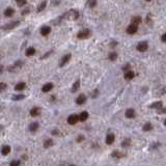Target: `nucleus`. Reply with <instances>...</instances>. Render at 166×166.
Here are the masks:
<instances>
[{
	"label": "nucleus",
	"instance_id": "nucleus-3",
	"mask_svg": "<svg viewBox=\"0 0 166 166\" xmlns=\"http://www.w3.org/2000/svg\"><path fill=\"white\" fill-rule=\"evenodd\" d=\"M19 24H20L19 21H15V22H12V23H7L6 25L0 27V28H2L3 30H10V29H14L15 27H17Z\"/></svg>",
	"mask_w": 166,
	"mask_h": 166
},
{
	"label": "nucleus",
	"instance_id": "nucleus-21",
	"mask_svg": "<svg viewBox=\"0 0 166 166\" xmlns=\"http://www.w3.org/2000/svg\"><path fill=\"white\" fill-rule=\"evenodd\" d=\"M87 118H88V112L83 111V112L80 113V115H79V120H81V121H85Z\"/></svg>",
	"mask_w": 166,
	"mask_h": 166
},
{
	"label": "nucleus",
	"instance_id": "nucleus-15",
	"mask_svg": "<svg viewBox=\"0 0 166 166\" xmlns=\"http://www.w3.org/2000/svg\"><path fill=\"white\" fill-rule=\"evenodd\" d=\"M125 115H126V117H128V118H133V117L135 116V111H134V109H127Z\"/></svg>",
	"mask_w": 166,
	"mask_h": 166
},
{
	"label": "nucleus",
	"instance_id": "nucleus-35",
	"mask_svg": "<svg viewBox=\"0 0 166 166\" xmlns=\"http://www.w3.org/2000/svg\"><path fill=\"white\" fill-rule=\"evenodd\" d=\"M83 139H84V136L80 135V136L77 137V142H81V141H83Z\"/></svg>",
	"mask_w": 166,
	"mask_h": 166
},
{
	"label": "nucleus",
	"instance_id": "nucleus-23",
	"mask_svg": "<svg viewBox=\"0 0 166 166\" xmlns=\"http://www.w3.org/2000/svg\"><path fill=\"white\" fill-rule=\"evenodd\" d=\"M162 106H163L162 102L159 101V102H155V103H153V104L151 105V108H153V109H158V108H161Z\"/></svg>",
	"mask_w": 166,
	"mask_h": 166
},
{
	"label": "nucleus",
	"instance_id": "nucleus-19",
	"mask_svg": "<svg viewBox=\"0 0 166 166\" xmlns=\"http://www.w3.org/2000/svg\"><path fill=\"white\" fill-rule=\"evenodd\" d=\"M10 153V146L9 145H4L2 146L1 149V154L3 155V156H6V155H8Z\"/></svg>",
	"mask_w": 166,
	"mask_h": 166
},
{
	"label": "nucleus",
	"instance_id": "nucleus-6",
	"mask_svg": "<svg viewBox=\"0 0 166 166\" xmlns=\"http://www.w3.org/2000/svg\"><path fill=\"white\" fill-rule=\"evenodd\" d=\"M30 115H31L32 117L40 116V115H41V108H40V107H33V108L30 110Z\"/></svg>",
	"mask_w": 166,
	"mask_h": 166
},
{
	"label": "nucleus",
	"instance_id": "nucleus-17",
	"mask_svg": "<svg viewBox=\"0 0 166 166\" xmlns=\"http://www.w3.org/2000/svg\"><path fill=\"white\" fill-rule=\"evenodd\" d=\"M114 139H115V136L113 134H108L106 137V143L107 144H112L114 142Z\"/></svg>",
	"mask_w": 166,
	"mask_h": 166
},
{
	"label": "nucleus",
	"instance_id": "nucleus-24",
	"mask_svg": "<svg viewBox=\"0 0 166 166\" xmlns=\"http://www.w3.org/2000/svg\"><path fill=\"white\" fill-rule=\"evenodd\" d=\"M46 5H47V1H42L40 3V5L38 6V12L40 13V12H42V10H44L45 7H46Z\"/></svg>",
	"mask_w": 166,
	"mask_h": 166
},
{
	"label": "nucleus",
	"instance_id": "nucleus-7",
	"mask_svg": "<svg viewBox=\"0 0 166 166\" xmlns=\"http://www.w3.org/2000/svg\"><path fill=\"white\" fill-rule=\"evenodd\" d=\"M137 29H138V26L137 25H134V24H130L127 28V32L129 34H134V33L137 32Z\"/></svg>",
	"mask_w": 166,
	"mask_h": 166
},
{
	"label": "nucleus",
	"instance_id": "nucleus-39",
	"mask_svg": "<svg viewBox=\"0 0 166 166\" xmlns=\"http://www.w3.org/2000/svg\"><path fill=\"white\" fill-rule=\"evenodd\" d=\"M158 112H159V113H166V108H162V109H160Z\"/></svg>",
	"mask_w": 166,
	"mask_h": 166
},
{
	"label": "nucleus",
	"instance_id": "nucleus-37",
	"mask_svg": "<svg viewBox=\"0 0 166 166\" xmlns=\"http://www.w3.org/2000/svg\"><path fill=\"white\" fill-rule=\"evenodd\" d=\"M98 94H99V91H98V89H96V90L91 94V97H93V98H96V97L98 96Z\"/></svg>",
	"mask_w": 166,
	"mask_h": 166
},
{
	"label": "nucleus",
	"instance_id": "nucleus-18",
	"mask_svg": "<svg viewBox=\"0 0 166 166\" xmlns=\"http://www.w3.org/2000/svg\"><path fill=\"white\" fill-rule=\"evenodd\" d=\"M134 76H135L134 72H132V71H127V72L125 73V79H126V80H131V79L134 78Z\"/></svg>",
	"mask_w": 166,
	"mask_h": 166
},
{
	"label": "nucleus",
	"instance_id": "nucleus-43",
	"mask_svg": "<svg viewBox=\"0 0 166 166\" xmlns=\"http://www.w3.org/2000/svg\"><path fill=\"white\" fill-rule=\"evenodd\" d=\"M55 100V97H51V101H54Z\"/></svg>",
	"mask_w": 166,
	"mask_h": 166
},
{
	"label": "nucleus",
	"instance_id": "nucleus-10",
	"mask_svg": "<svg viewBox=\"0 0 166 166\" xmlns=\"http://www.w3.org/2000/svg\"><path fill=\"white\" fill-rule=\"evenodd\" d=\"M71 57H72V55H71V54H66V55H64V56L61 58L60 62H59V66H63L65 63H68L69 60L71 59Z\"/></svg>",
	"mask_w": 166,
	"mask_h": 166
},
{
	"label": "nucleus",
	"instance_id": "nucleus-1",
	"mask_svg": "<svg viewBox=\"0 0 166 166\" xmlns=\"http://www.w3.org/2000/svg\"><path fill=\"white\" fill-rule=\"evenodd\" d=\"M63 18H66L69 20H76L79 18V12L76 9H71L69 13H66L65 15H63Z\"/></svg>",
	"mask_w": 166,
	"mask_h": 166
},
{
	"label": "nucleus",
	"instance_id": "nucleus-41",
	"mask_svg": "<svg viewBox=\"0 0 166 166\" xmlns=\"http://www.w3.org/2000/svg\"><path fill=\"white\" fill-rule=\"evenodd\" d=\"M2 71H3V65H1V64H0V74L2 73Z\"/></svg>",
	"mask_w": 166,
	"mask_h": 166
},
{
	"label": "nucleus",
	"instance_id": "nucleus-8",
	"mask_svg": "<svg viewBox=\"0 0 166 166\" xmlns=\"http://www.w3.org/2000/svg\"><path fill=\"white\" fill-rule=\"evenodd\" d=\"M50 32H51V27L50 26H43L41 28V34L43 36H47Z\"/></svg>",
	"mask_w": 166,
	"mask_h": 166
},
{
	"label": "nucleus",
	"instance_id": "nucleus-29",
	"mask_svg": "<svg viewBox=\"0 0 166 166\" xmlns=\"http://www.w3.org/2000/svg\"><path fill=\"white\" fill-rule=\"evenodd\" d=\"M117 58V53L116 52H111L109 54V59L110 60H115Z\"/></svg>",
	"mask_w": 166,
	"mask_h": 166
},
{
	"label": "nucleus",
	"instance_id": "nucleus-20",
	"mask_svg": "<svg viewBox=\"0 0 166 166\" xmlns=\"http://www.w3.org/2000/svg\"><path fill=\"white\" fill-rule=\"evenodd\" d=\"M53 144H54V142H53L52 139H47V140H45V142H44V147H45V149H49Z\"/></svg>",
	"mask_w": 166,
	"mask_h": 166
},
{
	"label": "nucleus",
	"instance_id": "nucleus-42",
	"mask_svg": "<svg viewBox=\"0 0 166 166\" xmlns=\"http://www.w3.org/2000/svg\"><path fill=\"white\" fill-rule=\"evenodd\" d=\"M129 68H130V65H129V64H127V66H126V68H125L124 70H125V71H127V70H128Z\"/></svg>",
	"mask_w": 166,
	"mask_h": 166
},
{
	"label": "nucleus",
	"instance_id": "nucleus-13",
	"mask_svg": "<svg viewBox=\"0 0 166 166\" xmlns=\"http://www.w3.org/2000/svg\"><path fill=\"white\" fill-rule=\"evenodd\" d=\"M39 128H40L39 123H31V124L29 125V131L32 132V133H35V132L39 130Z\"/></svg>",
	"mask_w": 166,
	"mask_h": 166
},
{
	"label": "nucleus",
	"instance_id": "nucleus-26",
	"mask_svg": "<svg viewBox=\"0 0 166 166\" xmlns=\"http://www.w3.org/2000/svg\"><path fill=\"white\" fill-rule=\"evenodd\" d=\"M25 99V95H15L13 96V100L14 101H20V100Z\"/></svg>",
	"mask_w": 166,
	"mask_h": 166
},
{
	"label": "nucleus",
	"instance_id": "nucleus-12",
	"mask_svg": "<svg viewBox=\"0 0 166 166\" xmlns=\"http://www.w3.org/2000/svg\"><path fill=\"white\" fill-rule=\"evenodd\" d=\"M26 88V83L25 82H19L16 86H15V90L17 91H22Z\"/></svg>",
	"mask_w": 166,
	"mask_h": 166
},
{
	"label": "nucleus",
	"instance_id": "nucleus-27",
	"mask_svg": "<svg viewBox=\"0 0 166 166\" xmlns=\"http://www.w3.org/2000/svg\"><path fill=\"white\" fill-rule=\"evenodd\" d=\"M143 131H145V132H147V131H151V130H153V126H152V124L151 123H146L144 126H143Z\"/></svg>",
	"mask_w": 166,
	"mask_h": 166
},
{
	"label": "nucleus",
	"instance_id": "nucleus-9",
	"mask_svg": "<svg viewBox=\"0 0 166 166\" xmlns=\"http://www.w3.org/2000/svg\"><path fill=\"white\" fill-rule=\"evenodd\" d=\"M53 87H54L53 83H50V82H49V83H46L45 85L42 87V91H43V93H49L50 90L53 89Z\"/></svg>",
	"mask_w": 166,
	"mask_h": 166
},
{
	"label": "nucleus",
	"instance_id": "nucleus-45",
	"mask_svg": "<svg viewBox=\"0 0 166 166\" xmlns=\"http://www.w3.org/2000/svg\"><path fill=\"white\" fill-rule=\"evenodd\" d=\"M70 166H76V165H70Z\"/></svg>",
	"mask_w": 166,
	"mask_h": 166
},
{
	"label": "nucleus",
	"instance_id": "nucleus-28",
	"mask_svg": "<svg viewBox=\"0 0 166 166\" xmlns=\"http://www.w3.org/2000/svg\"><path fill=\"white\" fill-rule=\"evenodd\" d=\"M26 4H27V1H26V0H18V1H17V5H18L19 7L25 6Z\"/></svg>",
	"mask_w": 166,
	"mask_h": 166
},
{
	"label": "nucleus",
	"instance_id": "nucleus-5",
	"mask_svg": "<svg viewBox=\"0 0 166 166\" xmlns=\"http://www.w3.org/2000/svg\"><path fill=\"white\" fill-rule=\"evenodd\" d=\"M149 48V45H147V43L146 42H140L138 45H137V50L140 51V52H144L146 51Z\"/></svg>",
	"mask_w": 166,
	"mask_h": 166
},
{
	"label": "nucleus",
	"instance_id": "nucleus-25",
	"mask_svg": "<svg viewBox=\"0 0 166 166\" xmlns=\"http://www.w3.org/2000/svg\"><path fill=\"white\" fill-rule=\"evenodd\" d=\"M140 23H141V18L140 17H134L132 19V24L137 25V24H140Z\"/></svg>",
	"mask_w": 166,
	"mask_h": 166
},
{
	"label": "nucleus",
	"instance_id": "nucleus-33",
	"mask_svg": "<svg viewBox=\"0 0 166 166\" xmlns=\"http://www.w3.org/2000/svg\"><path fill=\"white\" fill-rule=\"evenodd\" d=\"M130 143H131V141L129 140V139H126L123 143H121V146H124V147H127V146H129L130 145Z\"/></svg>",
	"mask_w": 166,
	"mask_h": 166
},
{
	"label": "nucleus",
	"instance_id": "nucleus-31",
	"mask_svg": "<svg viewBox=\"0 0 166 166\" xmlns=\"http://www.w3.org/2000/svg\"><path fill=\"white\" fill-rule=\"evenodd\" d=\"M112 156L115 157V158H121V157H123V154L119 153V152H117V151H115V152L112 153Z\"/></svg>",
	"mask_w": 166,
	"mask_h": 166
},
{
	"label": "nucleus",
	"instance_id": "nucleus-30",
	"mask_svg": "<svg viewBox=\"0 0 166 166\" xmlns=\"http://www.w3.org/2000/svg\"><path fill=\"white\" fill-rule=\"evenodd\" d=\"M7 88V84L4 83V82H0V93H2L4 91L5 89Z\"/></svg>",
	"mask_w": 166,
	"mask_h": 166
},
{
	"label": "nucleus",
	"instance_id": "nucleus-4",
	"mask_svg": "<svg viewBox=\"0 0 166 166\" xmlns=\"http://www.w3.org/2000/svg\"><path fill=\"white\" fill-rule=\"evenodd\" d=\"M79 120V115H77V114H72L68 117V124L74 126L77 124V121Z\"/></svg>",
	"mask_w": 166,
	"mask_h": 166
},
{
	"label": "nucleus",
	"instance_id": "nucleus-22",
	"mask_svg": "<svg viewBox=\"0 0 166 166\" xmlns=\"http://www.w3.org/2000/svg\"><path fill=\"white\" fill-rule=\"evenodd\" d=\"M80 88V81L78 80V81H76L75 83H74V85L72 86V93H76L77 90H78Z\"/></svg>",
	"mask_w": 166,
	"mask_h": 166
},
{
	"label": "nucleus",
	"instance_id": "nucleus-14",
	"mask_svg": "<svg viewBox=\"0 0 166 166\" xmlns=\"http://www.w3.org/2000/svg\"><path fill=\"white\" fill-rule=\"evenodd\" d=\"M15 14V9L12 8V7H7L5 10H4V16L5 17H13Z\"/></svg>",
	"mask_w": 166,
	"mask_h": 166
},
{
	"label": "nucleus",
	"instance_id": "nucleus-11",
	"mask_svg": "<svg viewBox=\"0 0 166 166\" xmlns=\"http://www.w3.org/2000/svg\"><path fill=\"white\" fill-rule=\"evenodd\" d=\"M85 102H86L85 95H80V96H78V98L76 99V103L78 104V105H83Z\"/></svg>",
	"mask_w": 166,
	"mask_h": 166
},
{
	"label": "nucleus",
	"instance_id": "nucleus-44",
	"mask_svg": "<svg viewBox=\"0 0 166 166\" xmlns=\"http://www.w3.org/2000/svg\"><path fill=\"white\" fill-rule=\"evenodd\" d=\"M164 124H165V126H166V119H165V121H164Z\"/></svg>",
	"mask_w": 166,
	"mask_h": 166
},
{
	"label": "nucleus",
	"instance_id": "nucleus-38",
	"mask_svg": "<svg viewBox=\"0 0 166 166\" xmlns=\"http://www.w3.org/2000/svg\"><path fill=\"white\" fill-rule=\"evenodd\" d=\"M161 40H162V42H164V43H166V32L164 33V34L162 35V38H161Z\"/></svg>",
	"mask_w": 166,
	"mask_h": 166
},
{
	"label": "nucleus",
	"instance_id": "nucleus-36",
	"mask_svg": "<svg viewBox=\"0 0 166 166\" xmlns=\"http://www.w3.org/2000/svg\"><path fill=\"white\" fill-rule=\"evenodd\" d=\"M29 12H30V9H29V8H28V9L26 8V9H24L23 12H22V15H23V16H25L26 14H29Z\"/></svg>",
	"mask_w": 166,
	"mask_h": 166
},
{
	"label": "nucleus",
	"instance_id": "nucleus-32",
	"mask_svg": "<svg viewBox=\"0 0 166 166\" xmlns=\"http://www.w3.org/2000/svg\"><path fill=\"white\" fill-rule=\"evenodd\" d=\"M9 166H20V161L19 160H14L9 163Z\"/></svg>",
	"mask_w": 166,
	"mask_h": 166
},
{
	"label": "nucleus",
	"instance_id": "nucleus-2",
	"mask_svg": "<svg viewBox=\"0 0 166 166\" xmlns=\"http://www.w3.org/2000/svg\"><path fill=\"white\" fill-rule=\"evenodd\" d=\"M91 35V32L90 30H88V29H85V30H82L80 31L78 34H77V38L80 39V40H85V39H88Z\"/></svg>",
	"mask_w": 166,
	"mask_h": 166
},
{
	"label": "nucleus",
	"instance_id": "nucleus-34",
	"mask_svg": "<svg viewBox=\"0 0 166 166\" xmlns=\"http://www.w3.org/2000/svg\"><path fill=\"white\" fill-rule=\"evenodd\" d=\"M87 4H88V6H89V7H95L97 5V1H88Z\"/></svg>",
	"mask_w": 166,
	"mask_h": 166
},
{
	"label": "nucleus",
	"instance_id": "nucleus-40",
	"mask_svg": "<svg viewBox=\"0 0 166 166\" xmlns=\"http://www.w3.org/2000/svg\"><path fill=\"white\" fill-rule=\"evenodd\" d=\"M51 133H52L53 135H58V131H57V130H53Z\"/></svg>",
	"mask_w": 166,
	"mask_h": 166
},
{
	"label": "nucleus",
	"instance_id": "nucleus-16",
	"mask_svg": "<svg viewBox=\"0 0 166 166\" xmlns=\"http://www.w3.org/2000/svg\"><path fill=\"white\" fill-rule=\"evenodd\" d=\"M34 54H35V49L33 48V47H29L25 51V55H26V56H33Z\"/></svg>",
	"mask_w": 166,
	"mask_h": 166
}]
</instances>
